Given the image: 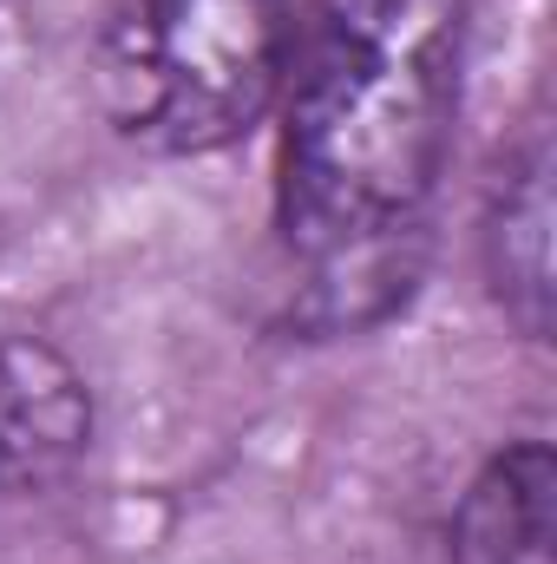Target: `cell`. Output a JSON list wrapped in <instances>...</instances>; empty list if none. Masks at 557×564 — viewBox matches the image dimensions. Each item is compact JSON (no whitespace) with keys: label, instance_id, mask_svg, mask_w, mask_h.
<instances>
[{"label":"cell","instance_id":"obj_1","mask_svg":"<svg viewBox=\"0 0 557 564\" xmlns=\"http://www.w3.org/2000/svg\"><path fill=\"white\" fill-rule=\"evenodd\" d=\"M466 33V0H308L276 99V237L302 270L295 328H368L414 289Z\"/></svg>","mask_w":557,"mask_h":564},{"label":"cell","instance_id":"obj_4","mask_svg":"<svg viewBox=\"0 0 557 564\" xmlns=\"http://www.w3.org/2000/svg\"><path fill=\"white\" fill-rule=\"evenodd\" d=\"M92 440L73 361L33 335L0 341V486H53Z\"/></svg>","mask_w":557,"mask_h":564},{"label":"cell","instance_id":"obj_5","mask_svg":"<svg viewBox=\"0 0 557 564\" xmlns=\"http://www.w3.org/2000/svg\"><path fill=\"white\" fill-rule=\"evenodd\" d=\"M551 440L518 433L479 459L452 499L446 552L452 564H551Z\"/></svg>","mask_w":557,"mask_h":564},{"label":"cell","instance_id":"obj_2","mask_svg":"<svg viewBox=\"0 0 557 564\" xmlns=\"http://www.w3.org/2000/svg\"><path fill=\"white\" fill-rule=\"evenodd\" d=\"M308 0H112L92 33V106L139 151L210 158L282 99Z\"/></svg>","mask_w":557,"mask_h":564},{"label":"cell","instance_id":"obj_3","mask_svg":"<svg viewBox=\"0 0 557 564\" xmlns=\"http://www.w3.org/2000/svg\"><path fill=\"white\" fill-rule=\"evenodd\" d=\"M479 270L499 315L525 335H551V139L532 126L492 171L479 210Z\"/></svg>","mask_w":557,"mask_h":564}]
</instances>
